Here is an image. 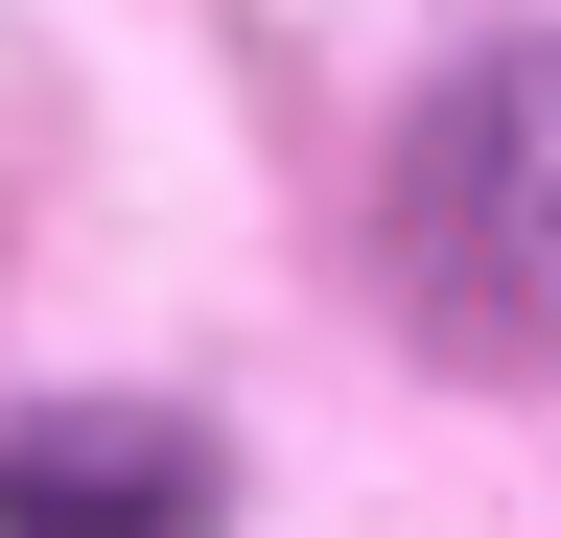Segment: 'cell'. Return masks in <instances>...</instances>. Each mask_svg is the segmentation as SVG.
<instances>
[{"instance_id":"obj_1","label":"cell","mask_w":561,"mask_h":538,"mask_svg":"<svg viewBox=\"0 0 561 538\" xmlns=\"http://www.w3.org/2000/svg\"><path fill=\"white\" fill-rule=\"evenodd\" d=\"M398 282L468 352H561V47H468L398 141Z\"/></svg>"},{"instance_id":"obj_2","label":"cell","mask_w":561,"mask_h":538,"mask_svg":"<svg viewBox=\"0 0 561 538\" xmlns=\"http://www.w3.org/2000/svg\"><path fill=\"white\" fill-rule=\"evenodd\" d=\"M187 515H210V445H187V422H140V398L0 445V538H187Z\"/></svg>"}]
</instances>
